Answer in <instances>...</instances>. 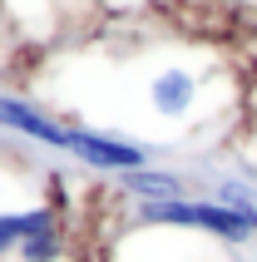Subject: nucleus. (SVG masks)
Segmentation results:
<instances>
[{"label":"nucleus","mask_w":257,"mask_h":262,"mask_svg":"<svg viewBox=\"0 0 257 262\" xmlns=\"http://www.w3.org/2000/svg\"><path fill=\"white\" fill-rule=\"evenodd\" d=\"M70 154L89 168H99V173H139L148 168V154L139 144H124V139H109V134H89V129H74L70 134Z\"/></svg>","instance_id":"1"},{"label":"nucleus","mask_w":257,"mask_h":262,"mask_svg":"<svg viewBox=\"0 0 257 262\" xmlns=\"http://www.w3.org/2000/svg\"><path fill=\"white\" fill-rule=\"evenodd\" d=\"M198 74L183 70V64H173V70H158L154 79H148V104H154L158 119H188L193 109H198Z\"/></svg>","instance_id":"2"},{"label":"nucleus","mask_w":257,"mask_h":262,"mask_svg":"<svg viewBox=\"0 0 257 262\" xmlns=\"http://www.w3.org/2000/svg\"><path fill=\"white\" fill-rule=\"evenodd\" d=\"M0 129L25 134V139H35V144H45V148H65V154H70V134H74V129H65V124H55L45 109H35V104H25V99H10V94H0Z\"/></svg>","instance_id":"3"},{"label":"nucleus","mask_w":257,"mask_h":262,"mask_svg":"<svg viewBox=\"0 0 257 262\" xmlns=\"http://www.w3.org/2000/svg\"><path fill=\"white\" fill-rule=\"evenodd\" d=\"M119 183H124V193L143 198V208H154V203H178V198H183V178H178V173H158V168L124 173Z\"/></svg>","instance_id":"4"},{"label":"nucleus","mask_w":257,"mask_h":262,"mask_svg":"<svg viewBox=\"0 0 257 262\" xmlns=\"http://www.w3.org/2000/svg\"><path fill=\"white\" fill-rule=\"evenodd\" d=\"M20 257H25V262H55V257H65V237H59V228H55V233L30 237L25 248H20Z\"/></svg>","instance_id":"5"}]
</instances>
